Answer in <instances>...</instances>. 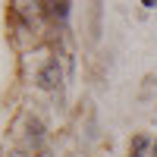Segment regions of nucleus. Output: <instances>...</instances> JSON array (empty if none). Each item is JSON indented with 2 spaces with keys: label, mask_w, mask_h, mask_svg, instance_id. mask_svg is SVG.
I'll use <instances>...</instances> for the list:
<instances>
[{
  "label": "nucleus",
  "mask_w": 157,
  "mask_h": 157,
  "mask_svg": "<svg viewBox=\"0 0 157 157\" xmlns=\"http://www.w3.org/2000/svg\"><path fill=\"white\" fill-rule=\"evenodd\" d=\"M60 82H63V69H60V63H57V60H47L44 66L38 69V85H41L44 91H54Z\"/></svg>",
  "instance_id": "f257e3e1"
},
{
  "label": "nucleus",
  "mask_w": 157,
  "mask_h": 157,
  "mask_svg": "<svg viewBox=\"0 0 157 157\" xmlns=\"http://www.w3.org/2000/svg\"><path fill=\"white\" fill-rule=\"evenodd\" d=\"M25 141H29L32 148H38L44 141V126H41V120H29V135H25Z\"/></svg>",
  "instance_id": "f03ea898"
},
{
  "label": "nucleus",
  "mask_w": 157,
  "mask_h": 157,
  "mask_svg": "<svg viewBox=\"0 0 157 157\" xmlns=\"http://www.w3.org/2000/svg\"><path fill=\"white\" fill-rule=\"evenodd\" d=\"M145 151H148V138H145V135H135L132 148H129V157H141Z\"/></svg>",
  "instance_id": "7ed1b4c3"
},
{
  "label": "nucleus",
  "mask_w": 157,
  "mask_h": 157,
  "mask_svg": "<svg viewBox=\"0 0 157 157\" xmlns=\"http://www.w3.org/2000/svg\"><path fill=\"white\" fill-rule=\"evenodd\" d=\"M38 157H47V154H38Z\"/></svg>",
  "instance_id": "39448f33"
},
{
  "label": "nucleus",
  "mask_w": 157,
  "mask_h": 157,
  "mask_svg": "<svg viewBox=\"0 0 157 157\" xmlns=\"http://www.w3.org/2000/svg\"><path fill=\"white\" fill-rule=\"evenodd\" d=\"M69 6L72 3H47V13H54L57 19H66L69 16Z\"/></svg>",
  "instance_id": "20e7f679"
}]
</instances>
